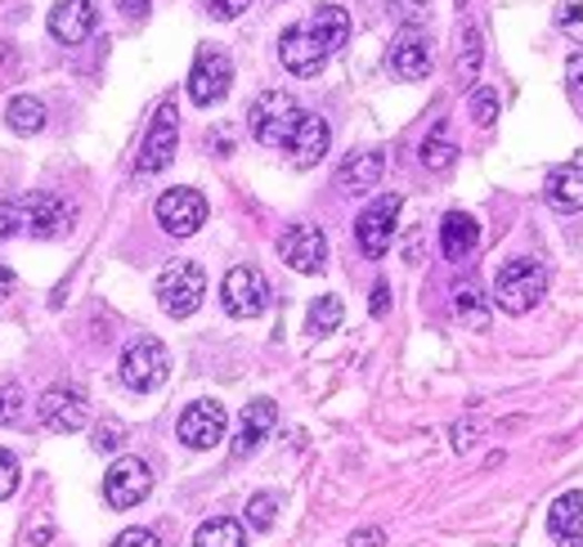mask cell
<instances>
[{"mask_svg": "<svg viewBox=\"0 0 583 547\" xmlns=\"http://www.w3.org/2000/svg\"><path fill=\"white\" fill-rule=\"evenodd\" d=\"M301 113H305V108H301L288 90H265V94H257L252 113H248L257 144H265V149H288V140H292Z\"/></svg>", "mask_w": 583, "mask_h": 547, "instance_id": "cell-1", "label": "cell"}, {"mask_svg": "<svg viewBox=\"0 0 583 547\" xmlns=\"http://www.w3.org/2000/svg\"><path fill=\"white\" fill-rule=\"evenodd\" d=\"M543 292H547V274H543V265H534L525 256L507 261L499 270V278H494V301L507 314H530L543 301Z\"/></svg>", "mask_w": 583, "mask_h": 547, "instance_id": "cell-2", "label": "cell"}, {"mask_svg": "<svg viewBox=\"0 0 583 547\" xmlns=\"http://www.w3.org/2000/svg\"><path fill=\"white\" fill-rule=\"evenodd\" d=\"M207 296V270L198 261H171L158 274V305L171 318H189Z\"/></svg>", "mask_w": 583, "mask_h": 547, "instance_id": "cell-3", "label": "cell"}, {"mask_svg": "<svg viewBox=\"0 0 583 547\" xmlns=\"http://www.w3.org/2000/svg\"><path fill=\"white\" fill-rule=\"evenodd\" d=\"M175 144H180V113H175V99H162L158 113L149 122V135L140 144V158H135V171L140 175H158L171 166L175 158Z\"/></svg>", "mask_w": 583, "mask_h": 547, "instance_id": "cell-4", "label": "cell"}, {"mask_svg": "<svg viewBox=\"0 0 583 547\" xmlns=\"http://www.w3.org/2000/svg\"><path fill=\"white\" fill-rule=\"evenodd\" d=\"M220 305H224V314H233V318H257V314H265V305H270V283H265V274H261L257 265H233V270L224 274V283H220Z\"/></svg>", "mask_w": 583, "mask_h": 547, "instance_id": "cell-5", "label": "cell"}, {"mask_svg": "<svg viewBox=\"0 0 583 547\" xmlns=\"http://www.w3.org/2000/svg\"><path fill=\"white\" fill-rule=\"evenodd\" d=\"M167 373H171V355H167L162 342L140 337V342H131V346L122 351V382H127L131 391L149 395V391H158V386L167 382Z\"/></svg>", "mask_w": 583, "mask_h": 547, "instance_id": "cell-6", "label": "cell"}, {"mask_svg": "<svg viewBox=\"0 0 583 547\" xmlns=\"http://www.w3.org/2000/svg\"><path fill=\"white\" fill-rule=\"evenodd\" d=\"M229 81H233L229 54L215 50V45H202L198 59H193V68H189V99L198 108H211V103H220L229 94Z\"/></svg>", "mask_w": 583, "mask_h": 547, "instance_id": "cell-7", "label": "cell"}, {"mask_svg": "<svg viewBox=\"0 0 583 547\" xmlns=\"http://www.w3.org/2000/svg\"><path fill=\"white\" fill-rule=\"evenodd\" d=\"M77 221L72 202L63 197H50V193H32V197H19V225L23 234H37V239H63Z\"/></svg>", "mask_w": 583, "mask_h": 547, "instance_id": "cell-8", "label": "cell"}, {"mask_svg": "<svg viewBox=\"0 0 583 547\" xmlns=\"http://www.w3.org/2000/svg\"><path fill=\"white\" fill-rule=\"evenodd\" d=\"M395 221H400V193H382L378 202L364 206L360 225H355V243H360V252H364L369 261L386 256V247H391V239H395Z\"/></svg>", "mask_w": 583, "mask_h": 547, "instance_id": "cell-9", "label": "cell"}, {"mask_svg": "<svg viewBox=\"0 0 583 547\" xmlns=\"http://www.w3.org/2000/svg\"><path fill=\"white\" fill-rule=\"evenodd\" d=\"M153 211H158V225L171 239H189L207 225V197L198 189H167Z\"/></svg>", "mask_w": 583, "mask_h": 547, "instance_id": "cell-10", "label": "cell"}, {"mask_svg": "<svg viewBox=\"0 0 583 547\" xmlns=\"http://www.w3.org/2000/svg\"><path fill=\"white\" fill-rule=\"evenodd\" d=\"M149 489H153V472H149V463L144 458H117L112 467H108V476H103V498H108V507H140L144 498H149Z\"/></svg>", "mask_w": 583, "mask_h": 547, "instance_id": "cell-11", "label": "cell"}, {"mask_svg": "<svg viewBox=\"0 0 583 547\" xmlns=\"http://www.w3.org/2000/svg\"><path fill=\"white\" fill-rule=\"evenodd\" d=\"M180 440L189 449H215L224 440V430H229V417L215 399H193L184 413H180Z\"/></svg>", "mask_w": 583, "mask_h": 547, "instance_id": "cell-12", "label": "cell"}, {"mask_svg": "<svg viewBox=\"0 0 583 547\" xmlns=\"http://www.w3.org/2000/svg\"><path fill=\"white\" fill-rule=\"evenodd\" d=\"M279 256L296 270V274H319L328 265V239L319 225H292L279 239Z\"/></svg>", "mask_w": 583, "mask_h": 547, "instance_id": "cell-13", "label": "cell"}, {"mask_svg": "<svg viewBox=\"0 0 583 547\" xmlns=\"http://www.w3.org/2000/svg\"><path fill=\"white\" fill-rule=\"evenodd\" d=\"M435 68V54H431V37L422 28H404L391 45V72L400 81H426Z\"/></svg>", "mask_w": 583, "mask_h": 547, "instance_id": "cell-14", "label": "cell"}, {"mask_svg": "<svg viewBox=\"0 0 583 547\" xmlns=\"http://www.w3.org/2000/svg\"><path fill=\"white\" fill-rule=\"evenodd\" d=\"M279 59L292 77H314L323 63H328V50L314 41V32L305 23H292L283 37H279Z\"/></svg>", "mask_w": 583, "mask_h": 547, "instance_id": "cell-15", "label": "cell"}, {"mask_svg": "<svg viewBox=\"0 0 583 547\" xmlns=\"http://www.w3.org/2000/svg\"><path fill=\"white\" fill-rule=\"evenodd\" d=\"M37 417H41V426L72 435V430L86 426V399H81L72 386H50V391H41V399H37Z\"/></svg>", "mask_w": 583, "mask_h": 547, "instance_id": "cell-16", "label": "cell"}, {"mask_svg": "<svg viewBox=\"0 0 583 547\" xmlns=\"http://www.w3.org/2000/svg\"><path fill=\"white\" fill-rule=\"evenodd\" d=\"M94 28H99V6H94V0H59V6L50 10V32L63 45L90 41Z\"/></svg>", "mask_w": 583, "mask_h": 547, "instance_id": "cell-17", "label": "cell"}, {"mask_svg": "<svg viewBox=\"0 0 583 547\" xmlns=\"http://www.w3.org/2000/svg\"><path fill=\"white\" fill-rule=\"evenodd\" d=\"M274 422H279V408H274V399H252V404L239 413V430H233V458H248V454H257V449L270 440Z\"/></svg>", "mask_w": 583, "mask_h": 547, "instance_id": "cell-18", "label": "cell"}, {"mask_svg": "<svg viewBox=\"0 0 583 547\" xmlns=\"http://www.w3.org/2000/svg\"><path fill=\"white\" fill-rule=\"evenodd\" d=\"M543 197H547V206H552V211H561V215L583 211V158L561 162V166L547 175Z\"/></svg>", "mask_w": 583, "mask_h": 547, "instance_id": "cell-19", "label": "cell"}, {"mask_svg": "<svg viewBox=\"0 0 583 547\" xmlns=\"http://www.w3.org/2000/svg\"><path fill=\"white\" fill-rule=\"evenodd\" d=\"M328 144H332L328 122H323L319 113H301V122H296V131H292V140H288L292 162H296V166H319L323 153H328Z\"/></svg>", "mask_w": 583, "mask_h": 547, "instance_id": "cell-20", "label": "cell"}, {"mask_svg": "<svg viewBox=\"0 0 583 547\" xmlns=\"http://www.w3.org/2000/svg\"><path fill=\"white\" fill-rule=\"evenodd\" d=\"M481 243V225H476V215H466V211H449L444 221H440V247L449 261H466L476 252Z\"/></svg>", "mask_w": 583, "mask_h": 547, "instance_id": "cell-21", "label": "cell"}, {"mask_svg": "<svg viewBox=\"0 0 583 547\" xmlns=\"http://www.w3.org/2000/svg\"><path fill=\"white\" fill-rule=\"evenodd\" d=\"M547 534H552L556 543L583 547V494H579V489H570V494H561V498L552 503V511H547Z\"/></svg>", "mask_w": 583, "mask_h": 547, "instance_id": "cell-22", "label": "cell"}, {"mask_svg": "<svg viewBox=\"0 0 583 547\" xmlns=\"http://www.w3.org/2000/svg\"><path fill=\"white\" fill-rule=\"evenodd\" d=\"M382 171H386V158H382V153H355V158L341 162L336 189H341V193H369V189H378Z\"/></svg>", "mask_w": 583, "mask_h": 547, "instance_id": "cell-23", "label": "cell"}, {"mask_svg": "<svg viewBox=\"0 0 583 547\" xmlns=\"http://www.w3.org/2000/svg\"><path fill=\"white\" fill-rule=\"evenodd\" d=\"M305 28L314 32V41H319V45L328 50V59H332V54L345 45V37H350V14L328 0V6H319V10L305 19Z\"/></svg>", "mask_w": 583, "mask_h": 547, "instance_id": "cell-24", "label": "cell"}, {"mask_svg": "<svg viewBox=\"0 0 583 547\" xmlns=\"http://www.w3.org/2000/svg\"><path fill=\"white\" fill-rule=\"evenodd\" d=\"M6 122H10V131H19V135H37V131H46V103H41L37 94H19V99H10V108H6Z\"/></svg>", "mask_w": 583, "mask_h": 547, "instance_id": "cell-25", "label": "cell"}, {"mask_svg": "<svg viewBox=\"0 0 583 547\" xmlns=\"http://www.w3.org/2000/svg\"><path fill=\"white\" fill-rule=\"evenodd\" d=\"M193 547H248V529L229 516H215L193 534Z\"/></svg>", "mask_w": 583, "mask_h": 547, "instance_id": "cell-26", "label": "cell"}, {"mask_svg": "<svg viewBox=\"0 0 583 547\" xmlns=\"http://www.w3.org/2000/svg\"><path fill=\"white\" fill-rule=\"evenodd\" d=\"M453 310H458V318H462L466 327H476V333H485V327H490V305H485V296H481L472 283H462V287L453 292Z\"/></svg>", "mask_w": 583, "mask_h": 547, "instance_id": "cell-27", "label": "cell"}, {"mask_svg": "<svg viewBox=\"0 0 583 547\" xmlns=\"http://www.w3.org/2000/svg\"><path fill=\"white\" fill-rule=\"evenodd\" d=\"M341 296H319L314 305H310V314H305V333H314V337H323V333H332V327L341 323Z\"/></svg>", "mask_w": 583, "mask_h": 547, "instance_id": "cell-28", "label": "cell"}, {"mask_svg": "<svg viewBox=\"0 0 583 547\" xmlns=\"http://www.w3.org/2000/svg\"><path fill=\"white\" fill-rule=\"evenodd\" d=\"M453 153H458V149H453V140L444 135V126L422 140V166H426V171H444V166L453 162Z\"/></svg>", "mask_w": 583, "mask_h": 547, "instance_id": "cell-29", "label": "cell"}, {"mask_svg": "<svg viewBox=\"0 0 583 547\" xmlns=\"http://www.w3.org/2000/svg\"><path fill=\"white\" fill-rule=\"evenodd\" d=\"M472 118H476V126H494V118H499V90H490V85L472 90Z\"/></svg>", "mask_w": 583, "mask_h": 547, "instance_id": "cell-30", "label": "cell"}, {"mask_svg": "<svg viewBox=\"0 0 583 547\" xmlns=\"http://www.w3.org/2000/svg\"><path fill=\"white\" fill-rule=\"evenodd\" d=\"M274 516H279V498H274V494H257V498L248 503V525H252V529L265 534V529L274 525Z\"/></svg>", "mask_w": 583, "mask_h": 547, "instance_id": "cell-31", "label": "cell"}, {"mask_svg": "<svg viewBox=\"0 0 583 547\" xmlns=\"http://www.w3.org/2000/svg\"><path fill=\"white\" fill-rule=\"evenodd\" d=\"M14 422H23V391L6 382L0 386V426H14Z\"/></svg>", "mask_w": 583, "mask_h": 547, "instance_id": "cell-32", "label": "cell"}, {"mask_svg": "<svg viewBox=\"0 0 583 547\" xmlns=\"http://www.w3.org/2000/svg\"><path fill=\"white\" fill-rule=\"evenodd\" d=\"M556 28L570 32L574 41H583V0H561V6H556Z\"/></svg>", "mask_w": 583, "mask_h": 547, "instance_id": "cell-33", "label": "cell"}, {"mask_svg": "<svg viewBox=\"0 0 583 547\" xmlns=\"http://www.w3.org/2000/svg\"><path fill=\"white\" fill-rule=\"evenodd\" d=\"M476 68H481V32L466 28V54L458 59V77L462 81H476Z\"/></svg>", "mask_w": 583, "mask_h": 547, "instance_id": "cell-34", "label": "cell"}, {"mask_svg": "<svg viewBox=\"0 0 583 547\" xmlns=\"http://www.w3.org/2000/svg\"><path fill=\"white\" fill-rule=\"evenodd\" d=\"M19 458L10 454V449H0V503L6 498H14V489H19Z\"/></svg>", "mask_w": 583, "mask_h": 547, "instance_id": "cell-35", "label": "cell"}, {"mask_svg": "<svg viewBox=\"0 0 583 547\" xmlns=\"http://www.w3.org/2000/svg\"><path fill=\"white\" fill-rule=\"evenodd\" d=\"M202 6H207V14H211V19L229 23V19L248 14V10H252V0H202Z\"/></svg>", "mask_w": 583, "mask_h": 547, "instance_id": "cell-36", "label": "cell"}, {"mask_svg": "<svg viewBox=\"0 0 583 547\" xmlns=\"http://www.w3.org/2000/svg\"><path fill=\"white\" fill-rule=\"evenodd\" d=\"M23 234L19 225V197H0V239H14Z\"/></svg>", "mask_w": 583, "mask_h": 547, "instance_id": "cell-37", "label": "cell"}, {"mask_svg": "<svg viewBox=\"0 0 583 547\" xmlns=\"http://www.w3.org/2000/svg\"><path fill=\"white\" fill-rule=\"evenodd\" d=\"M565 94H570V103L583 108V54H574L565 68Z\"/></svg>", "mask_w": 583, "mask_h": 547, "instance_id": "cell-38", "label": "cell"}, {"mask_svg": "<svg viewBox=\"0 0 583 547\" xmlns=\"http://www.w3.org/2000/svg\"><path fill=\"white\" fill-rule=\"evenodd\" d=\"M112 547H162L153 529H127V534H117Z\"/></svg>", "mask_w": 583, "mask_h": 547, "instance_id": "cell-39", "label": "cell"}, {"mask_svg": "<svg viewBox=\"0 0 583 547\" xmlns=\"http://www.w3.org/2000/svg\"><path fill=\"white\" fill-rule=\"evenodd\" d=\"M117 445H122V426H117V422H103V426L94 430V449H103V454H112Z\"/></svg>", "mask_w": 583, "mask_h": 547, "instance_id": "cell-40", "label": "cell"}, {"mask_svg": "<svg viewBox=\"0 0 583 547\" xmlns=\"http://www.w3.org/2000/svg\"><path fill=\"white\" fill-rule=\"evenodd\" d=\"M117 10H122V19H131V23H144L153 0H117Z\"/></svg>", "mask_w": 583, "mask_h": 547, "instance_id": "cell-41", "label": "cell"}, {"mask_svg": "<svg viewBox=\"0 0 583 547\" xmlns=\"http://www.w3.org/2000/svg\"><path fill=\"white\" fill-rule=\"evenodd\" d=\"M382 543H386V534L378 525H364V529L350 534V547H382Z\"/></svg>", "mask_w": 583, "mask_h": 547, "instance_id": "cell-42", "label": "cell"}, {"mask_svg": "<svg viewBox=\"0 0 583 547\" xmlns=\"http://www.w3.org/2000/svg\"><path fill=\"white\" fill-rule=\"evenodd\" d=\"M369 310H373L378 318L391 310V287H386V283H378V287H373V301H369Z\"/></svg>", "mask_w": 583, "mask_h": 547, "instance_id": "cell-43", "label": "cell"}, {"mask_svg": "<svg viewBox=\"0 0 583 547\" xmlns=\"http://www.w3.org/2000/svg\"><path fill=\"white\" fill-rule=\"evenodd\" d=\"M472 435H476V426H453V445H458V449H472V445H476Z\"/></svg>", "mask_w": 583, "mask_h": 547, "instance_id": "cell-44", "label": "cell"}, {"mask_svg": "<svg viewBox=\"0 0 583 547\" xmlns=\"http://www.w3.org/2000/svg\"><path fill=\"white\" fill-rule=\"evenodd\" d=\"M14 292V270L10 265H0V301H6Z\"/></svg>", "mask_w": 583, "mask_h": 547, "instance_id": "cell-45", "label": "cell"}]
</instances>
